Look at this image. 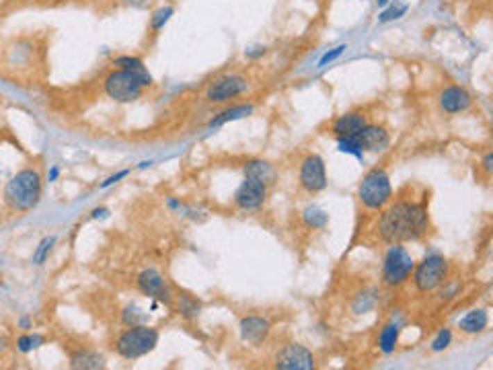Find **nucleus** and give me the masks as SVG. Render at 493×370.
Segmentation results:
<instances>
[{"mask_svg":"<svg viewBox=\"0 0 493 370\" xmlns=\"http://www.w3.org/2000/svg\"><path fill=\"white\" fill-rule=\"evenodd\" d=\"M113 66H117V68H124V70H128V72L136 74V76H138V81H140L144 87H148V85L152 83V76H150L148 68L144 66V62H142L140 58H134V56H119L117 60H113Z\"/></svg>","mask_w":493,"mask_h":370,"instance_id":"obj_17","label":"nucleus"},{"mask_svg":"<svg viewBox=\"0 0 493 370\" xmlns=\"http://www.w3.org/2000/svg\"><path fill=\"white\" fill-rule=\"evenodd\" d=\"M366 126V119L364 115L360 113H345L342 117L335 119L333 124V134L337 138H351V136H358V132Z\"/></svg>","mask_w":493,"mask_h":370,"instance_id":"obj_16","label":"nucleus"},{"mask_svg":"<svg viewBox=\"0 0 493 370\" xmlns=\"http://www.w3.org/2000/svg\"><path fill=\"white\" fill-rule=\"evenodd\" d=\"M440 106L446 113H460L471 107V95L460 87H448L440 95Z\"/></svg>","mask_w":493,"mask_h":370,"instance_id":"obj_15","label":"nucleus"},{"mask_svg":"<svg viewBox=\"0 0 493 370\" xmlns=\"http://www.w3.org/2000/svg\"><path fill=\"white\" fill-rule=\"evenodd\" d=\"M136 284H138V290H140L144 296L156 298V301H160V303H171V301H173V294H171L169 286L165 284L162 276H160L156 269H152V267H148V269H144V271L138 276Z\"/></svg>","mask_w":493,"mask_h":370,"instance_id":"obj_11","label":"nucleus"},{"mask_svg":"<svg viewBox=\"0 0 493 370\" xmlns=\"http://www.w3.org/2000/svg\"><path fill=\"white\" fill-rule=\"evenodd\" d=\"M58 175H60V169L58 167H51V171H49V181H56L58 179Z\"/></svg>","mask_w":493,"mask_h":370,"instance_id":"obj_34","label":"nucleus"},{"mask_svg":"<svg viewBox=\"0 0 493 370\" xmlns=\"http://www.w3.org/2000/svg\"><path fill=\"white\" fill-rule=\"evenodd\" d=\"M428 230V212L419 204L396 202L381 216V237L387 243L415 241Z\"/></svg>","mask_w":493,"mask_h":370,"instance_id":"obj_1","label":"nucleus"},{"mask_svg":"<svg viewBox=\"0 0 493 370\" xmlns=\"http://www.w3.org/2000/svg\"><path fill=\"white\" fill-rule=\"evenodd\" d=\"M241 333L249 344H261L269 335V321L257 315L241 319Z\"/></svg>","mask_w":493,"mask_h":370,"instance_id":"obj_14","label":"nucleus"},{"mask_svg":"<svg viewBox=\"0 0 493 370\" xmlns=\"http://www.w3.org/2000/svg\"><path fill=\"white\" fill-rule=\"evenodd\" d=\"M396 342H399V325L391 323L383 329V333L378 337V348H381L383 354H393Z\"/></svg>","mask_w":493,"mask_h":370,"instance_id":"obj_21","label":"nucleus"},{"mask_svg":"<svg viewBox=\"0 0 493 370\" xmlns=\"http://www.w3.org/2000/svg\"><path fill=\"white\" fill-rule=\"evenodd\" d=\"M304 220L312 228H323L327 224V214L323 210H319L317 206H310V208L304 210Z\"/></svg>","mask_w":493,"mask_h":370,"instance_id":"obj_26","label":"nucleus"},{"mask_svg":"<svg viewBox=\"0 0 493 370\" xmlns=\"http://www.w3.org/2000/svg\"><path fill=\"white\" fill-rule=\"evenodd\" d=\"M446 271H448V264L442 255L438 253H432L428 255L421 264L415 267V276H413V282L417 286L419 292H430V290H436L446 278Z\"/></svg>","mask_w":493,"mask_h":370,"instance_id":"obj_7","label":"nucleus"},{"mask_svg":"<svg viewBox=\"0 0 493 370\" xmlns=\"http://www.w3.org/2000/svg\"><path fill=\"white\" fill-rule=\"evenodd\" d=\"M345 50H347L345 46H337L335 50H331V52H327V53H325V56H323V58H321V60H319V66L323 68V66H327L329 62H333V60H337V58H340V56H342V53L345 52Z\"/></svg>","mask_w":493,"mask_h":370,"instance_id":"obj_32","label":"nucleus"},{"mask_svg":"<svg viewBox=\"0 0 493 370\" xmlns=\"http://www.w3.org/2000/svg\"><path fill=\"white\" fill-rule=\"evenodd\" d=\"M300 185L310 192L317 194L321 190L327 187V171H325V160L319 155H308L300 165Z\"/></svg>","mask_w":493,"mask_h":370,"instance_id":"obj_9","label":"nucleus"},{"mask_svg":"<svg viewBox=\"0 0 493 370\" xmlns=\"http://www.w3.org/2000/svg\"><path fill=\"white\" fill-rule=\"evenodd\" d=\"M70 367L72 369H103L105 367V358L93 352V350H78L74 354H70Z\"/></svg>","mask_w":493,"mask_h":370,"instance_id":"obj_18","label":"nucleus"},{"mask_svg":"<svg viewBox=\"0 0 493 370\" xmlns=\"http://www.w3.org/2000/svg\"><path fill=\"white\" fill-rule=\"evenodd\" d=\"M142 89H144V85L138 81V76L124 70V68L113 70L105 78V93L117 103H132V101L140 99Z\"/></svg>","mask_w":493,"mask_h":370,"instance_id":"obj_5","label":"nucleus"},{"mask_svg":"<svg viewBox=\"0 0 493 370\" xmlns=\"http://www.w3.org/2000/svg\"><path fill=\"white\" fill-rule=\"evenodd\" d=\"M276 364H278V369L284 370H310L315 369V358L304 346L290 344L278 354Z\"/></svg>","mask_w":493,"mask_h":370,"instance_id":"obj_12","label":"nucleus"},{"mask_svg":"<svg viewBox=\"0 0 493 370\" xmlns=\"http://www.w3.org/2000/svg\"><path fill=\"white\" fill-rule=\"evenodd\" d=\"M490 323V317L483 309H475L471 313H467L465 317L458 321V327L465 331V333H481Z\"/></svg>","mask_w":493,"mask_h":370,"instance_id":"obj_19","label":"nucleus"},{"mask_svg":"<svg viewBox=\"0 0 493 370\" xmlns=\"http://www.w3.org/2000/svg\"><path fill=\"white\" fill-rule=\"evenodd\" d=\"M492 160H493L492 155H487V157H485V160H483V167H485L487 171H492Z\"/></svg>","mask_w":493,"mask_h":370,"instance_id":"obj_35","label":"nucleus"},{"mask_svg":"<svg viewBox=\"0 0 493 370\" xmlns=\"http://www.w3.org/2000/svg\"><path fill=\"white\" fill-rule=\"evenodd\" d=\"M360 200L366 208L370 210H378L385 204H389L393 190H391V179L387 175L385 169H372L366 173V177L360 183Z\"/></svg>","mask_w":493,"mask_h":370,"instance_id":"obj_4","label":"nucleus"},{"mask_svg":"<svg viewBox=\"0 0 493 370\" xmlns=\"http://www.w3.org/2000/svg\"><path fill=\"white\" fill-rule=\"evenodd\" d=\"M251 111H253V107H251V106L231 107V109L222 111V113H220L218 117H214V119L210 121V126H212V128H216V126H222V124H228V121L241 119V117H245V115H249Z\"/></svg>","mask_w":493,"mask_h":370,"instance_id":"obj_22","label":"nucleus"},{"mask_svg":"<svg viewBox=\"0 0 493 370\" xmlns=\"http://www.w3.org/2000/svg\"><path fill=\"white\" fill-rule=\"evenodd\" d=\"M376 2H378V6H387V4H389L391 0H376Z\"/></svg>","mask_w":493,"mask_h":370,"instance_id":"obj_37","label":"nucleus"},{"mask_svg":"<svg viewBox=\"0 0 493 370\" xmlns=\"http://www.w3.org/2000/svg\"><path fill=\"white\" fill-rule=\"evenodd\" d=\"M128 173H130V171H128V169H124V171H119V173H115V175H111V177H107V179H105V181L101 183V187L105 190V187H109V185H113V183H117L119 179H124V177H128Z\"/></svg>","mask_w":493,"mask_h":370,"instance_id":"obj_33","label":"nucleus"},{"mask_svg":"<svg viewBox=\"0 0 493 370\" xmlns=\"http://www.w3.org/2000/svg\"><path fill=\"white\" fill-rule=\"evenodd\" d=\"M356 138H358L362 151H368V153H383L389 146V142H391L387 130L378 128V126H364L358 132Z\"/></svg>","mask_w":493,"mask_h":370,"instance_id":"obj_13","label":"nucleus"},{"mask_svg":"<svg viewBox=\"0 0 493 370\" xmlns=\"http://www.w3.org/2000/svg\"><path fill=\"white\" fill-rule=\"evenodd\" d=\"M42 344H44V337L40 333H25L17 339V350L23 352V354H29L35 348H40Z\"/></svg>","mask_w":493,"mask_h":370,"instance_id":"obj_23","label":"nucleus"},{"mask_svg":"<svg viewBox=\"0 0 493 370\" xmlns=\"http://www.w3.org/2000/svg\"><path fill=\"white\" fill-rule=\"evenodd\" d=\"M199 301H196L194 296H181L179 298V313L183 315L185 319H194L199 315Z\"/></svg>","mask_w":493,"mask_h":370,"instance_id":"obj_24","label":"nucleus"},{"mask_svg":"<svg viewBox=\"0 0 493 370\" xmlns=\"http://www.w3.org/2000/svg\"><path fill=\"white\" fill-rule=\"evenodd\" d=\"M147 319V315L138 309V307H128L126 311H124V315H122V321L128 325V327H132V325H142V321Z\"/></svg>","mask_w":493,"mask_h":370,"instance_id":"obj_29","label":"nucleus"},{"mask_svg":"<svg viewBox=\"0 0 493 370\" xmlns=\"http://www.w3.org/2000/svg\"><path fill=\"white\" fill-rule=\"evenodd\" d=\"M265 196H267V185L265 183L245 177V181L241 183V187L235 194V204L241 210H257L259 206H263Z\"/></svg>","mask_w":493,"mask_h":370,"instance_id":"obj_10","label":"nucleus"},{"mask_svg":"<svg viewBox=\"0 0 493 370\" xmlns=\"http://www.w3.org/2000/svg\"><path fill=\"white\" fill-rule=\"evenodd\" d=\"M246 91V81L239 74H226V76H220L216 78L208 91H206V99L212 101V103H224V101H231L235 97H239L241 93Z\"/></svg>","mask_w":493,"mask_h":370,"instance_id":"obj_8","label":"nucleus"},{"mask_svg":"<svg viewBox=\"0 0 493 370\" xmlns=\"http://www.w3.org/2000/svg\"><path fill=\"white\" fill-rule=\"evenodd\" d=\"M245 177L257 179V181L269 185L274 181V169L265 160H249L245 162Z\"/></svg>","mask_w":493,"mask_h":370,"instance_id":"obj_20","label":"nucleus"},{"mask_svg":"<svg viewBox=\"0 0 493 370\" xmlns=\"http://www.w3.org/2000/svg\"><path fill=\"white\" fill-rule=\"evenodd\" d=\"M93 216H95V218H99V216H107V210H95L93 212Z\"/></svg>","mask_w":493,"mask_h":370,"instance_id":"obj_36","label":"nucleus"},{"mask_svg":"<svg viewBox=\"0 0 493 370\" xmlns=\"http://www.w3.org/2000/svg\"><path fill=\"white\" fill-rule=\"evenodd\" d=\"M158 344V331L148 325L128 327L115 342V352L126 360H138L150 354Z\"/></svg>","mask_w":493,"mask_h":370,"instance_id":"obj_3","label":"nucleus"},{"mask_svg":"<svg viewBox=\"0 0 493 370\" xmlns=\"http://www.w3.org/2000/svg\"><path fill=\"white\" fill-rule=\"evenodd\" d=\"M407 4H391L381 17H378V21L381 23H389V21H393V19H399V17H403L405 12H407Z\"/></svg>","mask_w":493,"mask_h":370,"instance_id":"obj_30","label":"nucleus"},{"mask_svg":"<svg viewBox=\"0 0 493 370\" xmlns=\"http://www.w3.org/2000/svg\"><path fill=\"white\" fill-rule=\"evenodd\" d=\"M413 258L407 253L405 247H401V243H393V247L389 249L385 265H383V280L387 286H401L405 280H409L411 271H413Z\"/></svg>","mask_w":493,"mask_h":370,"instance_id":"obj_6","label":"nucleus"},{"mask_svg":"<svg viewBox=\"0 0 493 370\" xmlns=\"http://www.w3.org/2000/svg\"><path fill=\"white\" fill-rule=\"evenodd\" d=\"M171 15H173V8H171V6L158 8V10L152 15V19H150V27H152L154 31H160V29L165 27V23L171 19Z\"/></svg>","mask_w":493,"mask_h":370,"instance_id":"obj_28","label":"nucleus"},{"mask_svg":"<svg viewBox=\"0 0 493 370\" xmlns=\"http://www.w3.org/2000/svg\"><path fill=\"white\" fill-rule=\"evenodd\" d=\"M340 151L345 153V155H353V157H358V159L364 157V151H362V146H360V142H358L356 136H351V138H340Z\"/></svg>","mask_w":493,"mask_h":370,"instance_id":"obj_27","label":"nucleus"},{"mask_svg":"<svg viewBox=\"0 0 493 370\" xmlns=\"http://www.w3.org/2000/svg\"><path fill=\"white\" fill-rule=\"evenodd\" d=\"M53 245H56V237H53V235H51V237H46V239L37 245V249H35V253H33V264L35 265L44 264V262L49 258Z\"/></svg>","mask_w":493,"mask_h":370,"instance_id":"obj_25","label":"nucleus"},{"mask_svg":"<svg viewBox=\"0 0 493 370\" xmlns=\"http://www.w3.org/2000/svg\"><path fill=\"white\" fill-rule=\"evenodd\" d=\"M42 198V175L37 169L19 171L4 187V204L15 212L35 208Z\"/></svg>","mask_w":493,"mask_h":370,"instance_id":"obj_2","label":"nucleus"},{"mask_svg":"<svg viewBox=\"0 0 493 370\" xmlns=\"http://www.w3.org/2000/svg\"><path fill=\"white\" fill-rule=\"evenodd\" d=\"M450 339H452V331H450V329H442V331L438 333V337L432 342V350H434V352H440L444 348H448Z\"/></svg>","mask_w":493,"mask_h":370,"instance_id":"obj_31","label":"nucleus"}]
</instances>
